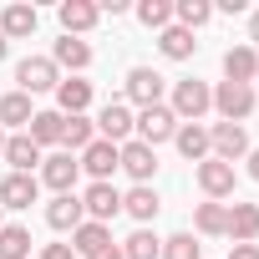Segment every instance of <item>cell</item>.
Masks as SVG:
<instances>
[{
	"label": "cell",
	"mask_w": 259,
	"mask_h": 259,
	"mask_svg": "<svg viewBox=\"0 0 259 259\" xmlns=\"http://www.w3.org/2000/svg\"><path fill=\"white\" fill-rule=\"evenodd\" d=\"M213 107V92H208V81H173V102H168V112L178 117V122H198L203 112Z\"/></svg>",
	"instance_id": "6da1fadb"
},
{
	"label": "cell",
	"mask_w": 259,
	"mask_h": 259,
	"mask_svg": "<svg viewBox=\"0 0 259 259\" xmlns=\"http://www.w3.org/2000/svg\"><path fill=\"white\" fill-rule=\"evenodd\" d=\"M41 198V178L36 173H6L0 178V208H31Z\"/></svg>",
	"instance_id": "9c48e42d"
},
{
	"label": "cell",
	"mask_w": 259,
	"mask_h": 259,
	"mask_svg": "<svg viewBox=\"0 0 259 259\" xmlns=\"http://www.w3.org/2000/svg\"><path fill=\"white\" fill-rule=\"evenodd\" d=\"M0 158L11 163V173H36L46 153H41V148H36V143H31L26 133H21V138H6V153H0Z\"/></svg>",
	"instance_id": "7402d4cb"
},
{
	"label": "cell",
	"mask_w": 259,
	"mask_h": 259,
	"mask_svg": "<svg viewBox=\"0 0 259 259\" xmlns=\"http://www.w3.org/2000/svg\"><path fill=\"white\" fill-rule=\"evenodd\" d=\"M81 168L92 173V183H112V173H117V143H92L87 153H81Z\"/></svg>",
	"instance_id": "d6986e66"
},
{
	"label": "cell",
	"mask_w": 259,
	"mask_h": 259,
	"mask_svg": "<svg viewBox=\"0 0 259 259\" xmlns=\"http://www.w3.org/2000/svg\"><path fill=\"white\" fill-rule=\"evenodd\" d=\"M254 81H259V71H254Z\"/></svg>",
	"instance_id": "b9f144b4"
},
{
	"label": "cell",
	"mask_w": 259,
	"mask_h": 259,
	"mask_svg": "<svg viewBox=\"0 0 259 259\" xmlns=\"http://www.w3.org/2000/svg\"><path fill=\"white\" fill-rule=\"evenodd\" d=\"M229 259H259V244H234Z\"/></svg>",
	"instance_id": "d590c367"
},
{
	"label": "cell",
	"mask_w": 259,
	"mask_h": 259,
	"mask_svg": "<svg viewBox=\"0 0 259 259\" xmlns=\"http://www.w3.org/2000/svg\"><path fill=\"white\" fill-rule=\"evenodd\" d=\"M193 229H198V234H208V239H213V234H224V229H229V203H213V198H208V203H198Z\"/></svg>",
	"instance_id": "f546056e"
},
{
	"label": "cell",
	"mask_w": 259,
	"mask_h": 259,
	"mask_svg": "<svg viewBox=\"0 0 259 259\" xmlns=\"http://www.w3.org/2000/svg\"><path fill=\"white\" fill-rule=\"evenodd\" d=\"M107 244H112V229H107V224H92V219L71 234V249H76L81 259H92V254H97V249H107Z\"/></svg>",
	"instance_id": "4316f807"
},
{
	"label": "cell",
	"mask_w": 259,
	"mask_h": 259,
	"mask_svg": "<svg viewBox=\"0 0 259 259\" xmlns=\"http://www.w3.org/2000/svg\"><path fill=\"white\" fill-rule=\"evenodd\" d=\"M249 41L259 46V11H249Z\"/></svg>",
	"instance_id": "f35d334b"
},
{
	"label": "cell",
	"mask_w": 259,
	"mask_h": 259,
	"mask_svg": "<svg viewBox=\"0 0 259 259\" xmlns=\"http://www.w3.org/2000/svg\"><path fill=\"white\" fill-rule=\"evenodd\" d=\"M173 16H178V26H183V31H198V26H208V21H213V6H208V0H178Z\"/></svg>",
	"instance_id": "1f68e13d"
},
{
	"label": "cell",
	"mask_w": 259,
	"mask_h": 259,
	"mask_svg": "<svg viewBox=\"0 0 259 259\" xmlns=\"http://www.w3.org/2000/svg\"><path fill=\"white\" fill-rule=\"evenodd\" d=\"M0 153H6V133H0Z\"/></svg>",
	"instance_id": "60d3db41"
},
{
	"label": "cell",
	"mask_w": 259,
	"mask_h": 259,
	"mask_svg": "<svg viewBox=\"0 0 259 259\" xmlns=\"http://www.w3.org/2000/svg\"><path fill=\"white\" fill-rule=\"evenodd\" d=\"M208 148H213L219 163L249 158V133H244V122H213V127H208Z\"/></svg>",
	"instance_id": "3957f363"
},
{
	"label": "cell",
	"mask_w": 259,
	"mask_h": 259,
	"mask_svg": "<svg viewBox=\"0 0 259 259\" xmlns=\"http://www.w3.org/2000/svg\"><path fill=\"white\" fill-rule=\"evenodd\" d=\"M138 21H143L148 31H168V26H173V6H168V0H143V6H138Z\"/></svg>",
	"instance_id": "d6a6232c"
},
{
	"label": "cell",
	"mask_w": 259,
	"mask_h": 259,
	"mask_svg": "<svg viewBox=\"0 0 259 259\" xmlns=\"http://www.w3.org/2000/svg\"><path fill=\"white\" fill-rule=\"evenodd\" d=\"M46 224H51L56 234H76V229L87 224V208H81V198H76V193H56V198L46 203Z\"/></svg>",
	"instance_id": "8fae6325"
},
{
	"label": "cell",
	"mask_w": 259,
	"mask_h": 259,
	"mask_svg": "<svg viewBox=\"0 0 259 259\" xmlns=\"http://www.w3.org/2000/svg\"><path fill=\"white\" fill-rule=\"evenodd\" d=\"M97 143V122L81 112V117H66V127H61V148L66 153H87Z\"/></svg>",
	"instance_id": "cb8c5ba5"
},
{
	"label": "cell",
	"mask_w": 259,
	"mask_h": 259,
	"mask_svg": "<svg viewBox=\"0 0 259 259\" xmlns=\"http://www.w3.org/2000/svg\"><path fill=\"white\" fill-rule=\"evenodd\" d=\"M76 178H81V158H76V153H51V158H41V183H46V188L71 193Z\"/></svg>",
	"instance_id": "8992f818"
},
{
	"label": "cell",
	"mask_w": 259,
	"mask_h": 259,
	"mask_svg": "<svg viewBox=\"0 0 259 259\" xmlns=\"http://www.w3.org/2000/svg\"><path fill=\"white\" fill-rule=\"evenodd\" d=\"M163 76L153 71V66H133V71H127V97H133L138 107H158L163 102Z\"/></svg>",
	"instance_id": "4fadbf2b"
},
{
	"label": "cell",
	"mask_w": 259,
	"mask_h": 259,
	"mask_svg": "<svg viewBox=\"0 0 259 259\" xmlns=\"http://www.w3.org/2000/svg\"><path fill=\"white\" fill-rule=\"evenodd\" d=\"M122 208H127V213H133V219H138V224L148 229V224L158 219V208H163V198H158V188H153V183H138L133 193H122Z\"/></svg>",
	"instance_id": "44dd1931"
},
{
	"label": "cell",
	"mask_w": 259,
	"mask_h": 259,
	"mask_svg": "<svg viewBox=\"0 0 259 259\" xmlns=\"http://www.w3.org/2000/svg\"><path fill=\"white\" fill-rule=\"evenodd\" d=\"M16 81H21V92H26V97H36V92H56L61 71H56V61H51V56H26V61L16 66Z\"/></svg>",
	"instance_id": "277c9868"
},
{
	"label": "cell",
	"mask_w": 259,
	"mask_h": 259,
	"mask_svg": "<svg viewBox=\"0 0 259 259\" xmlns=\"http://www.w3.org/2000/svg\"><path fill=\"white\" fill-rule=\"evenodd\" d=\"M26 254H31V229L0 224V259H26Z\"/></svg>",
	"instance_id": "4dcf8cb0"
},
{
	"label": "cell",
	"mask_w": 259,
	"mask_h": 259,
	"mask_svg": "<svg viewBox=\"0 0 259 259\" xmlns=\"http://www.w3.org/2000/svg\"><path fill=\"white\" fill-rule=\"evenodd\" d=\"M133 133H138V143H148V148H158V143H168L173 133H178V117L158 102V107H143L138 117H133Z\"/></svg>",
	"instance_id": "7a4b0ae2"
},
{
	"label": "cell",
	"mask_w": 259,
	"mask_h": 259,
	"mask_svg": "<svg viewBox=\"0 0 259 259\" xmlns=\"http://www.w3.org/2000/svg\"><path fill=\"white\" fill-rule=\"evenodd\" d=\"M36 26H41L36 6H6L0 11V36L6 41H26V36H36Z\"/></svg>",
	"instance_id": "ac0fdd59"
},
{
	"label": "cell",
	"mask_w": 259,
	"mask_h": 259,
	"mask_svg": "<svg viewBox=\"0 0 259 259\" xmlns=\"http://www.w3.org/2000/svg\"><path fill=\"white\" fill-rule=\"evenodd\" d=\"M31 117H36V107H31L26 92H6L0 97V122L6 127H31Z\"/></svg>",
	"instance_id": "83f0119b"
},
{
	"label": "cell",
	"mask_w": 259,
	"mask_h": 259,
	"mask_svg": "<svg viewBox=\"0 0 259 259\" xmlns=\"http://www.w3.org/2000/svg\"><path fill=\"white\" fill-rule=\"evenodd\" d=\"M92 259H122V249H117V244H107V249H97Z\"/></svg>",
	"instance_id": "74e56055"
},
{
	"label": "cell",
	"mask_w": 259,
	"mask_h": 259,
	"mask_svg": "<svg viewBox=\"0 0 259 259\" xmlns=\"http://www.w3.org/2000/svg\"><path fill=\"white\" fill-rule=\"evenodd\" d=\"M81 208H87V219H92V224H107V219H117V213H122V193H117L112 183H92V188L81 193Z\"/></svg>",
	"instance_id": "7c38bea8"
},
{
	"label": "cell",
	"mask_w": 259,
	"mask_h": 259,
	"mask_svg": "<svg viewBox=\"0 0 259 259\" xmlns=\"http://www.w3.org/2000/svg\"><path fill=\"white\" fill-rule=\"evenodd\" d=\"M234 183H239V173H234V163H219V158H203L198 163V188L219 203V198H229L234 193Z\"/></svg>",
	"instance_id": "30bf717a"
},
{
	"label": "cell",
	"mask_w": 259,
	"mask_h": 259,
	"mask_svg": "<svg viewBox=\"0 0 259 259\" xmlns=\"http://www.w3.org/2000/svg\"><path fill=\"white\" fill-rule=\"evenodd\" d=\"M122 259H163V239H158L153 229L127 234V244H122Z\"/></svg>",
	"instance_id": "f1b7e54d"
},
{
	"label": "cell",
	"mask_w": 259,
	"mask_h": 259,
	"mask_svg": "<svg viewBox=\"0 0 259 259\" xmlns=\"http://www.w3.org/2000/svg\"><path fill=\"white\" fill-rule=\"evenodd\" d=\"M213 107L224 112V122H244L254 112V87H239V81H219L213 87Z\"/></svg>",
	"instance_id": "52a82bcc"
},
{
	"label": "cell",
	"mask_w": 259,
	"mask_h": 259,
	"mask_svg": "<svg viewBox=\"0 0 259 259\" xmlns=\"http://www.w3.org/2000/svg\"><path fill=\"white\" fill-rule=\"evenodd\" d=\"M117 168H127L138 183H153V173H158V148H148V143H122L117 148Z\"/></svg>",
	"instance_id": "ba28073f"
},
{
	"label": "cell",
	"mask_w": 259,
	"mask_h": 259,
	"mask_svg": "<svg viewBox=\"0 0 259 259\" xmlns=\"http://www.w3.org/2000/svg\"><path fill=\"white\" fill-rule=\"evenodd\" d=\"M51 61H56V71H61V66L87 71V66H92V46H87V41H76V36H61V41H56V51H51Z\"/></svg>",
	"instance_id": "484cf974"
},
{
	"label": "cell",
	"mask_w": 259,
	"mask_h": 259,
	"mask_svg": "<svg viewBox=\"0 0 259 259\" xmlns=\"http://www.w3.org/2000/svg\"><path fill=\"white\" fill-rule=\"evenodd\" d=\"M254 71H259V51H254V46H229V51H224V81L254 87Z\"/></svg>",
	"instance_id": "9a60e30c"
},
{
	"label": "cell",
	"mask_w": 259,
	"mask_h": 259,
	"mask_svg": "<svg viewBox=\"0 0 259 259\" xmlns=\"http://www.w3.org/2000/svg\"><path fill=\"white\" fill-rule=\"evenodd\" d=\"M6 51H11V41H6V36H0V61H6Z\"/></svg>",
	"instance_id": "ab89813d"
},
{
	"label": "cell",
	"mask_w": 259,
	"mask_h": 259,
	"mask_svg": "<svg viewBox=\"0 0 259 259\" xmlns=\"http://www.w3.org/2000/svg\"><path fill=\"white\" fill-rule=\"evenodd\" d=\"M158 51H163L168 61H188V56L198 51V41H193V31H183V26H168V31H158Z\"/></svg>",
	"instance_id": "d4e9b609"
},
{
	"label": "cell",
	"mask_w": 259,
	"mask_h": 259,
	"mask_svg": "<svg viewBox=\"0 0 259 259\" xmlns=\"http://www.w3.org/2000/svg\"><path fill=\"white\" fill-rule=\"evenodd\" d=\"M249 178L259 183V148H249Z\"/></svg>",
	"instance_id": "8d00e7d4"
},
{
	"label": "cell",
	"mask_w": 259,
	"mask_h": 259,
	"mask_svg": "<svg viewBox=\"0 0 259 259\" xmlns=\"http://www.w3.org/2000/svg\"><path fill=\"white\" fill-rule=\"evenodd\" d=\"M173 143H178V153H183L188 163H203V158H213V148H208V127H203V122H178Z\"/></svg>",
	"instance_id": "e0dca14e"
},
{
	"label": "cell",
	"mask_w": 259,
	"mask_h": 259,
	"mask_svg": "<svg viewBox=\"0 0 259 259\" xmlns=\"http://www.w3.org/2000/svg\"><path fill=\"white\" fill-rule=\"evenodd\" d=\"M41 259H76V249H71V244H46Z\"/></svg>",
	"instance_id": "e575fe53"
},
{
	"label": "cell",
	"mask_w": 259,
	"mask_h": 259,
	"mask_svg": "<svg viewBox=\"0 0 259 259\" xmlns=\"http://www.w3.org/2000/svg\"><path fill=\"white\" fill-rule=\"evenodd\" d=\"M56 16H61V31H66V36H76V41L102 21V11L92 6V0H61V11H56Z\"/></svg>",
	"instance_id": "5bb4252c"
},
{
	"label": "cell",
	"mask_w": 259,
	"mask_h": 259,
	"mask_svg": "<svg viewBox=\"0 0 259 259\" xmlns=\"http://www.w3.org/2000/svg\"><path fill=\"white\" fill-rule=\"evenodd\" d=\"M61 127H66L61 112H36L31 127H26V138H31L36 148H56V143H61Z\"/></svg>",
	"instance_id": "603a6c76"
},
{
	"label": "cell",
	"mask_w": 259,
	"mask_h": 259,
	"mask_svg": "<svg viewBox=\"0 0 259 259\" xmlns=\"http://www.w3.org/2000/svg\"><path fill=\"white\" fill-rule=\"evenodd\" d=\"M234 244H254L259 239V203H229V229Z\"/></svg>",
	"instance_id": "ffe728a7"
},
{
	"label": "cell",
	"mask_w": 259,
	"mask_h": 259,
	"mask_svg": "<svg viewBox=\"0 0 259 259\" xmlns=\"http://www.w3.org/2000/svg\"><path fill=\"white\" fill-rule=\"evenodd\" d=\"M97 138L102 143H133V107L127 102H107L102 112H97Z\"/></svg>",
	"instance_id": "5b68a950"
},
{
	"label": "cell",
	"mask_w": 259,
	"mask_h": 259,
	"mask_svg": "<svg viewBox=\"0 0 259 259\" xmlns=\"http://www.w3.org/2000/svg\"><path fill=\"white\" fill-rule=\"evenodd\" d=\"M87 107H92V81H81V76L56 81V112L61 117H81Z\"/></svg>",
	"instance_id": "2e32d148"
},
{
	"label": "cell",
	"mask_w": 259,
	"mask_h": 259,
	"mask_svg": "<svg viewBox=\"0 0 259 259\" xmlns=\"http://www.w3.org/2000/svg\"><path fill=\"white\" fill-rule=\"evenodd\" d=\"M163 259H203V249L193 234H173V239H163Z\"/></svg>",
	"instance_id": "836d02e7"
}]
</instances>
